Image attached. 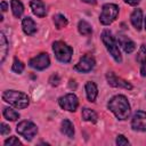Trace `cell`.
Listing matches in <instances>:
<instances>
[{
	"label": "cell",
	"instance_id": "2",
	"mask_svg": "<svg viewBox=\"0 0 146 146\" xmlns=\"http://www.w3.org/2000/svg\"><path fill=\"white\" fill-rule=\"evenodd\" d=\"M2 99L16 108H25L30 104V98L26 94L17 90H6L2 94Z\"/></svg>",
	"mask_w": 146,
	"mask_h": 146
},
{
	"label": "cell",
	"instance_id": "13",
	"mask_svg": "<svg viewBox=\"0 0 146 146\" xmlns=\"http://www.w3.org/2000/svg\"><path fill=\"white\" fill-rule=\"evenodd\" d=\"M30 6H31V9L35 16L44 17L47 15L46 7H44V3L42 2V0H32L30 2Z\"/></svg>",
	"mask_w": 146,
	"mask_h": 146
},
{
	"label": "cell",
	"instance_id": "31",
	"mask_svg": "<svg viewBox=\"0 0 146 146\" xmlns=\"http://www.w3.org/2000/svg\"><path fill=\"white\" fill-rule=\"evenodd\" d=\"M1 10L6 11L7 10V2L6 1H1Z\"/></svg>",
	"mask_w": 146,
	"mask_h": 146
},
{
	"label": "cell",
	"instance_id": "16",
	"mask_svg": "<svg viewBox=\"0 0 146 146\" xmlns=\"http://www.w3.org/2000/svg\"><path fill=\"white\" fill-rule=\"evenodd\" d=\"M130 21L131 24L133 25V27L137 31L141 30V24H143V13L140 9H135L130 16Z\"/></svg>",
	"mask_w": 146,
	"mask_h": 146
},
{
	"label": "cell",
	"instance_id": "12",
	"mask_svg": "<svg viewBox=\"0 0 146 146\" xmlns=\"http://www.w3.org/2000/svg\"><path fill=\"white\" fill-rule=\"evenodd\" d=\"M117 41H119V44L121 46V48H122V49L124 50V52H127V54H130V52H132V51L136 49L135 42H133L130 38L125 36V35H119Z\"/></svg>",
	"mask_w": 146,
	"mask_h": 146
},
{
	"label": "cell",
	"instance_id": "32",
	"mask_svg": "<svg viewBox=\"0 0 146 146\" xmlns=\"http://www.w3.org/2000/svg\"><path fill=\"white\" fill-rule=\"evenodd\" d=\"M82 1L86 3H90V5H95L97 2V0H82Z\"/></svg>",
	"mask_w": 146,
	"mask_h": 146
},
{
	"label": "cell",
	"instance_id": "22",
	"mask_svg": "<svg viewBox=\"0 0 146 146\" xmlns=\"http://www.w3.org/2000/svg\"><path fill=\"white\" fill-rule=\"evenodd\" d=\"M78 30L80 32V34L82 35H90L92 33V27L91 25L86 22V21H80L79 24H78Z\"/></svg>",
	"mask_w": 146,
	"mask_h": 146
},
{
	"label": "cell",
	"instance_id": "3",
	"mask_svg": "<svg viewBox=\"0 0 146 146\" xmlns=\"http://www.w3.org/2000/svg\"><path fill=\"white\" fill-rule=\"evenodd\" d=\"M102 41L105 44V47H106L107 51L110 52V55L114 58V60L116 63H121L122 62V56H121L120 49L117 47V43H116L115 39L113 38V35L111 34L110 31H107V30L103 31V33H102Z\"/></svg>",
	"mask_w": 146,
	"mask_h": 146
},
{
	"label": "cell",
	"instance_id": "19",
	"mask_svg": "<svg viewBox=\"0 0 146 146\" xmlns=\"http://www.w3.org/2000/svg\"><path fill=\"white\" fill-rule=\"evenodd\" d=\"M81 115H82V119L84 121H88V122H91V123H96L97 122V119H98L96 112L92 111V110H90V108H88V107L82 108Z\"/></svg>",
	"mask_w": 146,
	"mask_h": 146
},
{
	"label": "cell",
	"instance_id": "8",
	"mask_svg": "<svg viewBox=\"0 0 146 146\" xmlns=\"http://www.w3.org/2000/svg\"><path fill=\"white\" fill-rule=\"evenodd\" d=\"M94 66H95V58L90 55H84L74 66V70L80 73H88L94 68Z\"/></svg>",
	"mask_w": 146,
	"mask_h": 146
},
{
	"label": "cell",
	"instance_id": "21",
	"mask_svg": "<svg viewBox=\"0 0 146 146\" xmlns=\"http://www.w3.org/2000/svg\"><path fill=\"white\" fill-rule=\"evenodd\" d=\"M8 52V41L3 33H0V62L3 63Z\"/></svg>",
	"mask_w": 146,
	"mask_h": 146
},
{
	"label": "cell",
	"instance_id": "26",
	"mask_svg": "<svg viewBox=\"0 0 146 146\" xmlns=\"http://www.w3.org/2000/svg\"><path fill=\"white\" fill-rule=\"evenodd\" d=\"M5 145L6 146H18V145H22V143L19 141V139L15 136L8 138L7 140H5Z\"/></svg>",
	"mask_w": 146,
	"mask_h": 146
},
{
	"label": "cell",
	"instance_id": "6",
	"mask_svg": "<svg viewBox=\"0 0 146 146\" xmlns=\"http://www.w3.org/2000/svg\"><path fill=\"white\" fill-rule=\"evenodd\" d=\"M16 131L18 132V135L23 136L26 140H32L33 137L36 135L38 132V128L36 125L31 122V121H22L17 124L16 127Z\"/></svg>",
	"mask_w": 146,
	"mask_h": 146
},
{
	"label": "cell",
	"instance_id": "18",
	"mask_svg": "<svg viewBox=\"0 0 146 146\" xmlns=\"http://www.w3.org/2000/svg\"><path fill=\"white\" fill-rule=\"evenodd\" d=\"M60 130H62V132H63L65 136H67L68 138H73V137H74V125H73V123H72L70 120H67V119L63 120Z\"/></svg>",
	"mask_w": 146,
	"mask_h": 146
},
{
	"label": "cell",
	"instance_id": "27",
	"mask_svg": "<svg viewBox=\"0 0 146 146\" xmlns=\"http://www.w3.org/2000/svg\"><path fill=\"white\" fill-rule=\"evenodd\" d=\"M116 145L117 146H125L129 145V140L123 136V135H119L116 138Z\"/></svg>",
	"mask_w": 146,
	"mask_h": 146
},
{
	"label": "cell",
	"instance_id": "11",
	"mask_svg": "<svg viewBox=\"0 0 146 146\" xmlns=\"http://www.w3.org/2000/svg\"><path fill=\"white\" fill-rule=\"evenodd\" d=\"M106 79H107V83L112 87H115V88H123V89H127V90H131L132 89V86L131 83H129L128 81L121 79V78H117L113 72H108L106 74Z\"/></svg>",
	"mask_w": 146,
	"mask_h": 146
},
{
	"label": "cell",
	"instance_id": "5",
	"mask_svg": "<svg viewBox=\"0 0 146 146\" xmlns=\"http://www.w3.org/2000/svg\"><path fill=\"white\" fill-rule=\"evenodd\" d=\"M119 15V6L114 3H106L102 8V13L99 15V21L103 25H110L115 21Z\"/></svg>",
	"mask_w": 146,
	"mask_h": 146
},
{
	"label": "cell",
	"instance_id": "30",
	"mask_svg": "<svg viewBox=\"0 0 146 146\" xmlns=\"http://www.w3.org/2000/svg\"><path fill=\"white\" fill-rule=\"evenodd\" d=\"M124 2L130 5V6H137L140 2V0H124Z\"/></svg>",
	"mask_w": 146,
	"mask_h": 146
},
{
	"label": "cell",
	"instance_id": "10",
	"mask_svg": "<svg viewBox=\"0 0 146 146\" xmlns=\"http://www.w3.org/2000/svg\"><path fill=\"white\" fill-rule=\"evenodd\" d=\"M49 64H50V59H49L48 54H46V52H42V54L38 55L36 57H33L29 62V65L31 67H33L35 70H39V71L47 68L49 66Z\"/></svg>",
	"mask_w": 146,
	"mask_h": 146
},
{
	"label": "cell",
	"instance_id": "23",
	"mask_svg": "<svg viewBox=\"0 0 146 146\" xmlns=\"http://www.w3.org/2000/svg\"><path fill=\"white\" fill-rule=\"evenodd\" d=\"M54 24L58 30H60V29H63V27H65L67 25V19H66V17L64 15L57 14V15L54 16Z\"/></svg>",
	"mask_w": 146,
	"mask_h": 146
},
{
	"label": "cell",
	"instance_id": "33",
	"mask_svg": "<svg viewBox=\"0 0 146 146\" xmlns=\"http://www.w3.org/2000/svg\"><path fill=\"white\" fill-rule=\"evenodd\" d=\"M70 87H71V88H75V87H76V83H75L74 80H70Z\"/></svg>",
	"mask_w": 146,
	"mask_h": 146
},
{
	"label": "cell",
	"instance_id": "20",
	"mask_svg": "<svg viewBox=\"0 0 146 146\" xmlns=\"http://www.w3.org/2000/svg\"><path fill=\"white\" fill-rule=\"evenodd\" d=\"M10 6H11V11L13 15L16 18H19L24 11V6L19 0H10Z\"/></svg>",
	"mask_w": 146,
	"mask_h": 146
},
{
	"label": "cell",
	"instance_id": "9",
	"mask_svg": "<svg viewBox=\"0 0 146 146\" xmlns=\"http://www.w3.org/2000/svg\"><path fill=\"white\" fill-rule=\"evenodd\" d=\"M131 128L136 131H146V112L137 111L131 119Z\"/></svg>",
	"mask_w": 146,
	"mask_h": 146
},
{
	"label": "cell",
	"instance_id": "15",
	"mask_svg": "<svg viewBox=\"0 0 146 146\" xmlns=\"http://www.w3.org/2000/svg\"><path fill=\"white\" fill-rule=\"evenodd\" d=\"M22 27L25 34L27 35H33L36 32V25L34 23V21L31 17H24L22 21Z\"/></svg>",
	"mask_w": 146,
	"mask_h": 146
},
{
	"label": "cell",
	"instance_id": "1",
	"mask_svg": "<svg viewBox=\"0 0 146 146\" xmlns=\"http://www.w3.org/2000/svg\"><path fill=\"white\" fill-rule=\"evenodd\" d=\"M107 107L119 120H127L130 115V105L127 97L123 95L114 96L108 102Z\"/></svg>",
	"mask_w": 146,
	"mask_h": 146
},
{
	"label": "cell",
	"instance_id": "25",
	"mask_svg": "<svg viewBox=\"0 0 146 146\" xmlns=\"http://www.w3.org/2000/svg\"><path fill=\"white\" fill-rule=\"evenodd\" d=\"M11 70L15 72V73H22L23 71H24V64L19 60V59H17V58H15L14 59V63H13V66H11Z\"/></svg>",
	"mask_w": 146,
	"mask_h": 146
},
{
	"label": "cell",
	"instance_id": "17",
	"mask_svg": "<svg viewBox=\"0 0 146 146\" xmlns=\"http://www.w3.org/2000/svg\"><path fill=\"white\" fill-rule=\"evenodd\" d=\"M86 94H87V98L89 102H95L97 94H98V89L95 82L89 81L86 83Z\"/></svg>",
	"mask_w": 146,
	"mask_h": 146
},
{
	"label": "cell",
	"instance_id": "24",
	"mask_svg": "<svg viewBox=\"0 0 146 146\" xmlns=\"http://www.w3.org/2000/svg\"><path fill=\"white\" fill-rule=\"evenodd\" d=\"M3 116H5L6 120L16 121V120L19 117V114H18L16 111H14V110H11V108H9V107H5V108H3Z\"/></svg>",
	"mask_w": 146,
	"mask_h": 146
},
{
	"label": "cell",
	"instance_id": "7",
	"mask_svg": "<svg viewBox=\"0 0 146 146\" xmlns=\"http://www.w3.org/2000/svg\"><path fill=\"white\" fill-rule=\"evenodd\" d=\"M58 104L62 108L68 112H74L79 106V100L74 94H66L58 99Z\"/></svg>",
	"mask_w": 146,
	"mask_h": 146
},
{
	"label": "cell",
	"instance_id": "29",
	"mask_svg": "<svg viewBox=\"0 0 146 146\" xmlns=\"http://www.w3.org/2000/svg\"><path fill=\"white\" fill-rule=\"evenodd\" d=\"M9 132H10V128H9L7 124L1 123V124H0V133H1L2 136H5V135H7V133H9Z\"/></svg>",
	"mask_w": 146,
	"mask_h": 146
},
{
	"label": "cell",
	"instance_id": "14",
	"mask_svg": "<svg viewBox=\"0 0 146 146\" xmlns=\"http://www.w3.org/2000/svg\"><path fill=\"white\" fill-rule=\"evenodd\" d=\"M136 59L140 64V74H141V76H146V46L145 44L140 46Z\"/></svg>",
	"mask_w": 146,
	"mask_h": 146
},
{
	"label": "cell",
	"instance_id": "28",
	"mask_svg": "<svg viewBox=\"0 0 146 146\" xmlns=\"http://www.w3.org/2000/svg\"><path fill=\"white\" fill-rule=\"evenodd\" d=\"M49 82H50V84L54 86V87L58 86L59 82H60V79H59L58 74H52V75L50 76V79H49Z\"/></svg>",
	"mask_w": 146,
	"mask_h": 146
},
{
	"label": "cell",
	"instance_id": "34",
	"mask_svg": "<svg viewBox=\"0 0 146 146\" xmlns=\"http://www.w3.org/2000/svg\"><path fill=\"white\" fill-rule=\"evenodd\" d=\"M145 30H146V18H145Z\"/></svg>",
	"mask_w": 146,
	"mask_h": 146
},
{
	"label": "cell",
	"instance_id": "4",
	"mask_svg": "<svg viewBox=\"0 0 146 146\" xmlns=\"http://www.w3.org/2000/svg\"><path fill=\"white\" fill-rule=\"evenodd\" d=\"M52 50L55 52L56 58L62 63H68L73 55L72 47L67 46L63 41H55L52 43Z\"/></svg>",
	"mask_w": 146,
	"mask_h": 146
}]
</instances>
